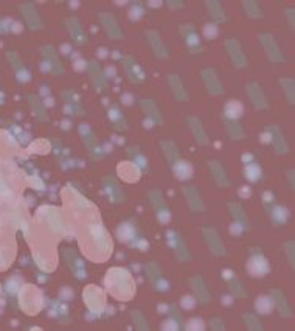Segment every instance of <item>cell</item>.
<instances>
[{"label":"cell","instance_id":"d6a6232c","mask_svg":"<svg viewBox=\"0 0 295 331\" xmlns=\"http://www.w3.org/2000/svg\"><path fill=\"white\" fill-rule=\"evenodd\" d=\"M87 70H89V73H90V76H92L95 87H97L98 90L103 89V86H104V76H103L101 69L98 67L97 62H90L89 67H87Z\"/></svg>","mask_w":295,"mask_h":331},{"label":"cell","instance_id":"d6986e66","mask_svg":"<svg viewBox=\"0 0 295 331\" xmlns=\"http://www.w3.org/2000/svg\"><path fill=\"white\" fill-rule=\"evenodd\" d=\"M182 192H183V196L187 198L191 210H193V211H204L205 210V206H204V202H202L201 194H199V192L196 190L194 187H191V185L183 187Z\"/></svg>","mask_w":295,"mask_h":331},{"label":"cell","instance_id":"d4e9b609","mask_svg":"<svg viewBox=\"0 0 295 331\" xmlns=\"http://www.w3.org/2000/svg\"><path fill=\"white\" fill-rule=\"evenodd\" d=\"M67 27H69V30H70V36H71V39H73V41L78 44V45H83V44H86L87 42V36H86V33L83 31V28H81V25H79V22H78V19H69L67 20Z\"/></svg>","mask_w":295,"mask_h":331},{"label":"cell","instance_id":"ab89813d","mask_svg":"<svg viewBox=\"0 0 295 331\" xmlns=\"http://www.w3.org/2000/svg\"><path fill=\"white\" fill-rule=\"evenodd\" d=\"M117 235H118V238L121 241H129L135 236V228H134V226L131 223H124V224H121L118 227Z\"/></svg>","mask_w":295,"mask_h":331},{"label":"cell","instance_id":"f5cc1de1","mask_svg":"<svg viewBox=\"0 0 295 331\" xmlns=\"http://www.w3.org/2000/svg\"><path fill=\"white\" fill-rule=\"evenodd\" d=\"M294 13H295L294 8H289V10H286V16H288V20L291 23V28H294Z\"/></svg>","mask_w":295,"mask_h":331},{"label":"cell","instance_id":"ba28073f","mask_svg":"<svg viewBox=\"0 0 295 331\" xmlns=\"http://www.w3.org/2000/svg\"><path fill=\"white\" fill-rule=\"evenodd\" d=\"M202 76V81L205 84L207 90H208L210 95L213 97H219L224 93V87H222V84L219 81V78L216 75V70L214 69H204L201 72Z\"/></svg>","mask_w":295,"mask_h":331},{"label":"cell","instance_id":"f907efd6","mask_svg":"<svg viewBox=\"0 0 295 331\" xmlns=\"http://www.w3.org/2000/svg\"><path fill=\"white\" fill-rule=\"evenodd\" d=\"M210 327H211V330H226V325H224V322L222 320H219V319H213L211 322H210Z\"/></svg>","mask_w":295,"mask_h":331},{"label":"cell","instance_id":"52a82bcc","mask_svg":"<svg viewBox=\"0 0 295 331\" xmlns=\"http://www.w3.org/2000/svg\"><path fill=\"white\" fill-rule=\"evenodd\" d=\"M226 50H227L228 56H230V59H232L233 66L236 69H245L247 67L249 62H247V58L243 52V47H241V44H239V41H236V39H227Z\"/></svg>","mask_w":295,"mask_h":331},{"label":"cell","instance_id":"9c48e42d","mask_svg":"<svg viewBox=\"0 0 295 331\" xmlns=\"http://www.w3.org/2000/svg\"><path fill=\"white\" fill-rule=\"evenodd\" d=\"M123 66H124V73L126 76L129 78L131 83L135 84H143L146 80V75H145V70L140 67V64L134 58L127 56L123 59Z\"/></svg>","mask_w":295,"mask_h":331},{"label":"cell","instance_id":"60d3db41","mask_svg":"<svg viewBox=\"0 0 295 331\" xmlns=\"http://www.w3.org/2000/svg\"><path fill=\"white\" fill-rule=\"evenodd\" d=\"M243 319H244L245 325H247V328H249V330H252V331H260V330H262L261 322L258 320L257 316H253V314H244Z\"/></svg>","mask_w":295,"mask_h":331},{"label":"cell","instance_id":"74e56055","mask_svg":"<svg viewBox=\"0 0 295 331\" xmlns=\"http://www.w3.org/2000/svg\"><path fill=\"white\" fill-rule=\"evenodd\" d=\"M255 308H257L258 313L261 314H269L275 308V303H274V298L270 297H258L257 303H255Z\"/></svg>","mask_w":295,"mask_h":331},{"label":"cell","instance_id":"11a10c76","mask_svg":"<svg viewBox=\"0 0 295 331\" xmlns=\"http://www.w3.org/2000/svg\"><path fill=\"white\" fill-rule=\"evenodd\" d=\"M288 174H289V184H291V188L294 190V170H291V171L288 173Z\"/></svg>","mask_w":295,"mask_h":331},{"label":"cell","instance_id":"cb8c5ba5","mask_svg":"<svg viewBox=\"0 0 295 331\" xmlns=\"http://www.w3.org/2000/svg\"><path fill=\"white\" fill-rule=\"evenodd\" d=\"M140 105L143 107V110L146 112L148 118H151L156 124H163V117L160 114V110H158L157 105L154 103L153 100H141Z\"/></svg>","mask_w":295,"mask_h":331},{"label":"cell","instance_id":"db71d44e","mask_svg":"<svg viewBox=\"0 0 295 331\" xmlns=\"http://www.w3.org/2000/svg\"><path fill=\"white\" fill-rule=\"evenodd\" d=\"M222 277H226V280L230 281V280H233V279H235V274H233L232 271L226 269V271H222Z\"/></svg>","mask_w":295,"mask_h":331},{"label":"cell","instance_id":"c3c4849f","mask_svg":"<svg viewBox=\"0 0 295 331\" xmlns=\"http://www.w3.org/2000/svg\"><path fill=\"white\" fill-rule=\"evenodd\" d=\"M25 14L28 16V23L30 27H36V23H39V19L36 17V13L33 8H27L25 10Z\"/></svg>","mask_w":295,"mask_h":331},{"label":"cell","instance_id":"681fc988","mask_svg":"<svg viewBox=\"0 0 295 331\" xmlns=\"http://www.w3.org/2000/svg\"><path fill=\"white\" fill-rule=\"evenodd\" d=\"M187 330H204V324L202 320L199 319H191L187 324Z\"/></svg>","mask_w":295,"mask_h":331},{"label":"cell","instance_id":"7a4b0ae2","mask_svg":"<svg viewBox=\"0 0 295 331\" xmlns=\"http://www.w3.org/2000/svg\"><path fill=\"white\" fill-rule=\"evenodd\" d=\"M89 238L92 240V244L97 249V252H101V254L107 255L110 250V240L109 235L104 230V227L101 224L95 223L89 226Z\"/></svg>","mask_w":295,"mask_h":331},{"label":"cell","instance_id":"603a6c76","mask_svg":"<svg viewBox=\"0 0 295 331\" xmlns=\"http://www.w3.org/2000/svg\"><path fill=\"white\" fill-rule=\"evenodd\" d=\"M173 174L176 176L179 180H188L193 176V167L187 160H176L173 163Z\"/></svg>","mask_w":295,"mask_h":331},{"label":"cell","instance_id":"83f0119b","mask_svg":"<svg viewBox=\"0 0 295 331\" xmlns=\"http://www.w3.org/2000/svg\"><path fill=\"white\" fill-rule=\"evenodd\" d=\"M228 210H230V215L233 216L235 223L243 224L245 228H249V223H247V216H245V211L243 210V207L239 206V204L235 202H230L228 204Z\"/></svg>","mask_w":295,"mask_h":331},{"label":"cell","instance_id":"30bf717a","mask_svg":"<svg viewBox=\"0 0 295 331\" xmlns=\"http://www.w3.org/2000/svg\"><path fill=\"white\" fill-rule=\"evenodd\" d=\"M202 235H204V240L207 243V246H208V249L211 250L213 255H216V257H224L226 255V247H224V244H222L219 235L216 233L214 228L204 227Z\"/></svg>","mask_w":295,"mask_h":331},{"label":"cell","instance_id":"3957f363","mask_svg":"<svg viewBox=\"0 0 295 331\" xmlns=\"http://www.w3.org/2000/svg\"><path fill=\"white\" fill-rule=\"evenodd\" d=\"M148 198H149V202L153 204V209H154L156 215H157L158 223H160V224H168L171 221V211H170L168 206H166L162 193L158 190H153V192H149Z\"/></svg>","mask_w":295,"mask_h":331},{"label":"cell","instance_id":"1f68e13d","mask_svg":"<svg viewBox=\"0 0 295 331\" xmlns=\"http://www.w3.org/2000/svg\"><path fill=\"white\" fill-rule=\"evenodd\" d=\"M244 6V11L245 14L249 16L250 19H261L262 17V10L258 2H255V0H244L243 2Z\"/></svg>","mask_w":295,"mask_h":331},{"label":"cell","instance_id":"f35d334b","mask_svg":"<svg viewBox=\"0 0 295 331\" xmlns=\"http://www.w3.org/2000/svg\"><path fill=\"white\" fill-rule=\"evenodd\" d=\"M289 219V210L283 206H275L272 210V223L274 224H284Z\"/></svg>","mask_w":295,"mask_h":331},{"label":"cell","instance_id":"7dc6e473","mask_svg":"<svg viewBox=\"0 0 295 331\" xmlns=\"http://www.w3.org/2000/svg\"><path fill=\"white\" fill-rule=\"evenodd\" d=\"M143 16V10H141V6L139 5V3H135V5H132V8H131V11H129V17H131V20H137V19H140Z\"/></svg>","mask_w":295,"mask_h":331},{"label":"cell","instance_id":"5b68a950","mask_svg":"<svg viewBox=\"0 0 295 331\" xmlns=\"http://www.w3.org/2000/svg\"><path fill=\"white\" fill-rule=\"evenodd\" d=\"M270 266L266 257L262 255V252L255 250V254H252L250 260L247 261V272L253 277H262V275L269 274Z\"/></svg>","mask_w":295,"mask_h":331},{"label":"cell","instance_id":"277c9868","mask_svg":"<svg viewBox=\"0 0 295 331\" xmlns=\"http://www.w3.org/2000/svg\"><path fill=\"white\" fill-rule=\"evenodd\" d=\"M84 303L86 306L89 308L92 313H100L103 308H104V294H103V291L98 288V286H95V285H90V286H87L84 289Z\"/></svg>","mask_w":295,"mask_h":331},{"label":"cell","instance_id":"bcb514c9","mask_svg":"<svg viewBox=\"0 0 295 331\" xmlns=\"http://www.w3.org/2000/svg\"><path fill=\"white\" fill-rule=\"evenodd\" d=\"M180 306L183 310H193L196 303H194V298L191 297V296H185V297H182V300H180Z\"/></svg>","mask_w":295,"mask_h":331},{"label":"cell","instance_id":"7bdbcfd3","mask_svg":"<svg viewBox=\"0 0 295 331\" xmlns=\"http://www.w3.org/2000/svg\"><path fill=\"white\" fill-rule=\"evenodd\" d=\"M132 320H134V325L137 327L139 330H141V331L149 330L148 322H146L145 317H143V314L140 311H132Z\"/></svg>","mask_w":295,"mask_h":331},{"label":"cell","instance_id":"8fae6325","mask_svg":"<svg viewBox=\"0 0 295 331\" xmlns=\"http://www.w3.org/2000/svg\"><path fill=\"white\" fill-rule=\"evenodd\" d=\"M98 19L101 22V25L103 28H104L106 31V35L109 39H123V31L120 30V25H118V22L115 19V16L114 14H110V13H100L98 14Z\"/></svg>","mask_w":295,"mask_h":331},{"label":"cell","instance_id":"4316f807","mask_svg":"<svg viewBox=\"0 0 295 331\" xmlns=\"http://www.w3.org/2000/svg\"><path fill=\"white\" fill-rule=\"evenodd\" d=\"M243 112H244L243 105L239 103V101L232 100L228 101L224 107V118H227V120H238V118L243 115Z\"/></svg>","mask_w":295,"mask_h":331},{"label":"cell","instance_id":"484cf974","mask_svg":"<svg viewBox=\"0 0 295 331\" xmlns=\"http://www.w3.org/2000/svg\"><path fill=\"white\" fill-rule=\"evenodd\" d=\"M205 5H207V8H208V11L211 14V19L214 22H219L221 23V22H226L227 20L226 13H224V10H222L221 2H218V0H207Z\"/></svg>","mask_w":295,"mask_h":331},{"label":"cell","instance_id":"ac0fdd59","mask_svg":"<svg viewBox=\"0 0 295 331\" xmlns=\"http://www.w3.org/2000/svg\"><path fill=\"white\" fill-rule=\"evenodd\" d=\"M183 39H185V44L191 52H199L201 50V37H199L197 31L194 30L193 25H183L180 27Z\"/></svg>","mask_w":295,"mask_h":331},{"label":"cell","instance_id":"44dd1931","mask_svg":"<svg viewBox=\"0 0 295 331\" xmlns=\"http://www.w3.org/2000/svg\"><path fill=\"white\" fill-rule=\"evenodd\" d=\"M168 83H170V87H171V92L176 100L179 101H187L190 97H188V92L187 89L183 87V83L182 80L179 78V75H170L168 76Z\"/></svg>","mask_w":295,"mask_h":331},{"label":"cell","instance_id":"9f6ffc18","mask_svg":"<svg viewBox=\"0 0 295 331\" xmlns=\"http://www.w3.org/2000/svg\"><path fill=\"white\" fill-rule=\"evenodd\" d=\"M166 3L170 5V8H174V6H176V8H180V6H182V2H176V3H174V2H166Z\"/></svg>","mask_w":295,"mask_h":331},{"label":"cell","instance_id":"b9f144b4","mask_svg":"<svg viewBox=\"0 0 295 331\" xmlns=\"http://www.w3.org/2000/svg\"><path fill=\"white\" fill-rule=\"evenodd\" d=\"M228 285H230V291H232L233 296H236V297H247V293L244 291V286L241 285V281H239L236 277L233 280H230Z\"/></svg>","mask_w":295,"mask_h":331},{"label":"cell","instance_id":"8d00e7d4","mask_svg":"<svg viewBox=\"0 0 295 331\" xmlns=\"http://www.w3.org/2000/svg\"><path fill=\"white\" fill-rule=\"evenodd\" d=\"M224 123L227 126V132L228 136L232 139H243L244 137V131L241 128V124H239L236 120H227V118H224Z\"/></svg>","mask_w":295,"mask_h":331},{"label":"cell","instance_id":"4fadbf2b","mask_svg":"<svg viewBox=\"0 0 295 331\" xmlns=\"http://www.w3.org/2000/svg\"><path fill=\"white\" fill-rule=\"evenodd\" d=\"M146 274L149 277L151 285H153L158 293H166L170 288L168 281L165 280V277L162 275V271L158 269V266L156 263H148L146 264Z\"/></svg>","mask_w":295,"mask_h":331},{"label":"cell","instance_id":"9a60e30c","mask_svg":"<svg viewBox=\"0 0 295 331\" xmlns=\"http://www.w3.org/2000/svg\"><path fill=\"white\" fill-rule=\"evenodd\" d=\"M188 126H190V129L191 132H193V137L196 140V143L197 145H201V146H207L210 143V139L208 136H207V132L204 131V126H202V122L199 120L197 117H190L188 120H187Z\"/></svg>","mask_w":295,"mask_h":331},{"label":"cell","instance_id":"2e32d148","mask_svg":"<svg viewBox=\"0 0 295 331\" xmlns=\"http://www.w3.org/2000/svg\"><path fill=\"white\" fill-rule=\"evenodd\" d=\"M146 39L149 41L151 49H153L156 58L158 59H166L168 58V50L162 41V36L157 33V31H146Z\"/></svg>","mask_w":295,"mask_h":331},{"label":"cell","instance_id":"d590c367","mask_svg":"<svg viewBox=\"0 0 295 331\" xmlns=\"http://www.w3.org/2000/svg\"><path fill=\"white\" fill-rule=\"evenodd\" d=\"M280 84L284 90L286 98H288V101L291 105H294V101H295V81L292 80V78H283V80H280Z\"/></svg>","mask_w":295,"mask_h":331},{"label":"cell","instance_id":"7402d4cb","mask_svg":"<svg viewBox=\"0 0 295 331\" xmlns=\"http://www.w3.org/2000/svg\"><path fill=\"white\" fill-rule=\"evenodd\" d=\"M118 174L124 177V180H127V182H135V180H139V177H140V171L135 163L123 162L118 165Z\"/></svg>","mask_w":295,"mask_h":331},{"label":"cell","instance_id":"5bb4252c","mask_svg":"<svg viewBox=\"0 0 295 331\" xmlns=\"http://www.w3.org/2000/svg\"><path fill=\"white\" fill-rule=\"evenodd\" d=\"M267 134H269L270 141H272L274 149L277 151V154H280V156L288 154L289 148H288V143H286V139L283 136L281 129L278 128V126H269V128H267Z\"/></svg>","mask_w":295,"mask_h":331},{"label":"cell","instance_id":"8992f818","mask_svg":"<svg viewBox=\"0 0 295 331\" xmlns=\"http://www.w3.org/2000/svg\"><path fill=\"white\" fill-rule=\"evenodd\" d=\"M260 42L262 47H264V52L270 62H284L286 61L284 54L281 53L280 47H278L275 37L272 35H266V33L260 35Z\"/></svg>","mask_w":295,"mask_h":331},{"label":"cell","instance_id":"f6af8a7d","mask_svg":"<svg viewBox=\"0 0 295 331\" xmlns=\"http://www.w3.org/2000/svg\"><path fill=\"white\" fill-rule=\"evenodd\" d=\"M294 249H295V243H294V241H289V243H286V244H284V252H286V255H288V258H289V264H291V267H294V264H295Z\"/></svg>","mask_w":295,"mask_h":331},{"label":"cell","instance_id":"e0dca14e","mask_svg":"<svg viewBox=\"0 0 295 331\" xmlns=\"http://www.w3.org/2000/svg\"><path fill=\"white\" fill-rule=\"evenodd\" d=\"M190 288H191V291H193L194 297L199 300V303L207 305L211 300V296H210L208 291H207V286H205L202 277H193V279H191L190 280Z\"/></svg>","mask_w":295,"mask_h":331},{"label":"cell","instance_id":"f1b7e54d","mask_svg":"<svg viewBox=\"0 0 295 331\" xmlns=\"http://www.w3.org/2000/svg\"><path fill=\"white\" fill-rule=\"evenodd\" d=\"M160 146H162V151L166 157V160H168L171 165L176 160H179V149L174 141H162Z\"/></svg>","mask_w":295,"mask_h":331},{"label":"cell","instance_id":"4dcf8cb0","mask_svg":"<svg viewBox=\"0 0 295 331\" xmlns=\"http://www.w3.org/2000/svg\"><path fill=\"white\" fill-rule=\"evenodd\" d=\"M109 120L112 122V124L115 126V128L118 129V131H123V129H126V118L123 117V114H121V110H120L118 107H110L109 109Z\"/></svg>","mask_w":295,"mask_h":331},{"label":"cell","instance_id":"816d5d0a","mask_svg":"<svg viewBox=\"0 0 295 331\" xmlns=\"http://www.w3.org/2000/svg\"><path fill=\"white\" fill-rule=\"evenodd\" d=\"M162 330H177V322H174V319H168L166 322H163Z\"/></svg>","mask_w":295,"mask_h":331},{"label":"cell","instance_id":"7c38bea8","mask_svg":"<svg viewBox=\"0 0 295 331\" xmlns=\"http://www.w3.org/2000/svg\"><path fill=\"white\" fill-rule=\"evenodd\" d=\"M245 90H247V97H249L250 103L255 109L258 110H264L269 107V103H267V98L264 95V92H262V89L260 87V86L257 83H250L245 86Z\"/></svg>","mask_w":295,"mask_h":331},{"label":"cell","instance_id":"ffe728a7","mask_svg":"<svg viewBox=\"0 0 295 331\" xmlns=\"http://www.w3.org/2000/svg\"><path fill=\"white\" fill-rule=\"evenodd\" d=\"M208 167H210V171H211V176L214 177V182H216L219 187H228L230 185V179L227 176L224 167H222L219 162L211 160V162H208Z\"/></svg>","mask_w":295,"mask_h":331},{"label":"cell","instance_id":"ee69618b","mask_svg":"<svg viewBox=\"0 0 295 331\" xmlns=\"http://www.w3.org/2000/svg\"><path fill=\"white\" fill-rule=\"evenodd\" d=\"M218 27L214 25V23H205L204 25V36L207 37V39H214L218 36Z\"/></svg>","mask_w":295,"mask_h":331},{"label":"cell","instance_id":"836d02e7","mask_svg":"<svg viewBox=\"0 0 295 331\" xmlns=\"http://www.w3.org/2000/svg\"><path fill=\"white\" fill-rule=\"evenodd\" d=\"M104 188H106V192H107L109 198H110V201H112V202H118V201L123 199V194L120 193V188L115 184V180L106 177V180H104Z\"/></svg>","mask_w":295,"mask_h":331},{"label":"cell","instance_id":"f546056e","mask_svg":"<svg viewBox=\"0 0 295 331\" xmlns=\"http://www.w3.org/2000/svg\"><path fill=\"white\" fill-rule=\"evenodd\" d=\"M272 298H274V303L278 310H280V313L283 314V316H291L292 311H291V306L288 305V302H286V297L283 296V293H280V291H272Z\"/></svg>","mask_w":295,"mask_h":331},{"label":"cell","instance_id":"6da1fadb","mask_svg":"<svg viewBox=\"0 0 295 331\" xmlns=\"http://www.w3.org/2000/svg\"><path fill=\"white\" fill-rule=\"evenodd\" d=\"M106 286L118 300H129L134 296V280L129 271L114 267L106 275Z\"/></svg>","mask_w":295,"mask_h":331},{"label":"cell","instance_id":"e575fe53","mask_svg":"<svg viewBox=\"0 0 295 331\" xmlns=\"http://www.w3.org/2000/svg\"><path fill=\"white\" fill-rule=\"evenodd\" d=\"M244 176L249 182H258L262 177V171L257 163H249L244 167Z\"/></svg>","mask_w":295,"mask_h":331}]
</instances>
